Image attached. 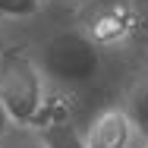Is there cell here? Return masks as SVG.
<instances>
[{"label":"cell","mask_w":148,"mask_h":148,"mask_svg":"<svg viewBox=\"0 0 148 148\" xmlns=\"http://www.w3.org/2000/svg\"><path fill=\"white\" fill-rule=\"evenodd\" d=\"M0 148H47L41 129H35L29 123H13L10 132L0 139Z\"/></svg>","instance_id":"cell-6"},{"label":"cell","mask_w":148,"mask_h":148,"mask_svg":"<svg viewBox=\"0 0 148 148\" xmlns=\"http://www.w3.org/2000/svg\"><path fill=\"white\" fill-rule=\"evenodd\" d=\"M123 107L129 110V117L136 123L139 136L148 139V73H142V76L132 82V88L126 95V104H123Z\"/></svg>","instance_id":"cell-4"},{"label":"cell","mask_w":148,"mask_h":148,"mask_svg":"<svg viewBox=\"0 0 148 148\" xmlns=\"http://www.w3.org/2000/svg\"><path fill=\"white\" fill-rule=\"evenodd\" d=\"M44 0H0V16L6 19H19V16H32L41 10Z\"/></svg>","instance_id":"cell-7"},{"label":"cell","mask_w":148,"mask_h":148,"mask_svg":"<svg viewBox=\"0 0 148 148\" xmlns=\"http://www.w3.org/2000/svg\"><path fill=\"white\" fill-rule=\"evenodd\" d=\"M139 136L126 107H104L85 129L88 148H132Z\"/></svg>","instance_id":"cell-3"},{"label":"cell","mask_w":148,"mask_h":148,"mask_svg":"<svg viewBox=\"0 0 148 148\" xmlns=\"http://www.w3.org/2000/svg\"><path fill=\"white\" fill-rule=\"evenodd\" d=\"M10 126H13V117H10V110L3 107V101H0V139L10 132Z\"/></svg>","instance_id":"cell-8"},{"label":"cell","mask_w":148,"mask_h":148,"mask_svg":"<svg viewBox=\"0 0 148 148\" xmlns=\"http://www.w3.org/2000/svg\"><path fill=\"white\" fill-rule=\"evenodd\" d=\"M142 148H148V139H145V145H142Z\"/></svg>","instance_id":"cell-10"},{"label":"cell","mask_w":148,"mask_h":148,"mask_svg":"<svg viewBox=\"0 0 148 148\" xmlns=\"http://www.w3.org/2000/svg\"><path fill=\"white\" fill-rule=\"evenodd\" d=\"M3 47H6V44H3V41H0V54H3Z\"/></svg>","instance_id":"cell-9"},{"label":"cell","mask_w":148,"mask_h":148,"mask_svg":"<svg viewBox=\"0 0 148 148\" xmlns=\"http://www.w3.org/2000/svg\"><path fill=\"white\" fill-rule=\"evenodd\" d=\"M85 3H88V0H85Z\"/></svg>","instance_id":"cell-11"},{"label":"cell","mask_w":148,"mask_h":148,"mask_svg":"<svg viewBox=\"0 0 148 148\" xmlns=\"http://www.w3.org/2000/svg\"><path fill=\"white\" fill-rule=\"evenodd\" d=\"M38 63L51 82L82 85V82L95 79V73L101 69L98 41L88 38L85 32H57L44 41Z\"/></svg>","instance_id":"cell-2"},{"label":"cell","mask_w":148,"mask_h":148,"mask_svg":"<svg viewBox=\"0 0 148 148\" xmlns=\"http://www.w3.org/2000/svg\"><path fill=\"white\" fill-rule=\"evenodd\" d=\"M0 101L13 123L35 126V120L44 114L47 76L38 57H32L25 47H3L0 54Z\"/></svg>","instance_id":"cell-1"},{"label":"cell","mask_w":148,"mask_h":148,"mask_svg":"<svg viewBox=\"0 0 148 148\" xmlns=\"http://www.w3.org/2000/svg\"><path fill=\"white\" fill-rule=\"evenodd\" d=\"M38 129H41V136H44L47 148H88L85 136H82L73 123H66V120H51V123H41Z\"/></svg>","instance_id":"cell-5"}]
</instances>
